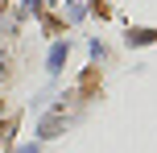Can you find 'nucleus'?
Masks as SVG:
<instances>
[{
  "mask_svg": "<svg viewBox=\"0 0 157 153\" xmlns=\"http://www.w3.org/2000/svg\"><path fill=\"white\" fill-rule=\"evenodd\" d=\"M62 124H66V108H58V112H50L46 120H41V137H58Z\"/></svg>",
  "mask_w": 157,
  "mask_h": 153,
  "instance_id": "obj_1",
  "label": "nucleus"
},
{
  "mask_svg": "<svg viewBox=\"0 0 157 153\" xmlns=\"http://www.w3.org/2000/svg\"><path fill=\"white\" fill-rule=\"evenodd\" d=\"M95 83H99V66H91V71L83 75V95H91V91H95Z\"/></svg>",
  "mask_w": 157,
  "mask_h": 153,
  "instance_id": "obj_2",
  "label": "nucleus"
},
{
  "mask_svg": "<svg viewBox=\"0 0 157 153\" xmlns=\"http://www.w3.org/2000/svg\"><path fill=\"white\" fill-rule=\"evenodd\" d=\"M62 58H66V46H54V50H50V71H58Z\"/></svg>",
  "mask_w": 157,
  "mask_h": 153,
  "instance_id": "obj_3",
  "label": "nucleus"
},
{
  "mask_svg": "<svg viewBox=\"0 0 157 153\" xmlns=\"http://www.w3.org/2000/svg\"><path fill=\"white\" fill-rule=\"evenodd\" d=\"M128 41H136V46H141V41H153V29H132Z\"/></svg>",
  "mask_w": 157,
  "mask_h": 153,
  "instance_id": "obj_4",
  "label": "nucleus"
},
{
  "mask_svg": "<svg viewBox=\"0 0 157 153\" xmlns=\"http://www.w3.org/2000/svg\"><path fill=\"white\" fill-rule=\"evenodd\" d=\"M17 153H33V149H17Z\"/></svg>",
  "mask_w": 157,
  "mask_h": 153,
  "instance_id": "obj_5",
  "label": "nucleus"
}]
</instances>
